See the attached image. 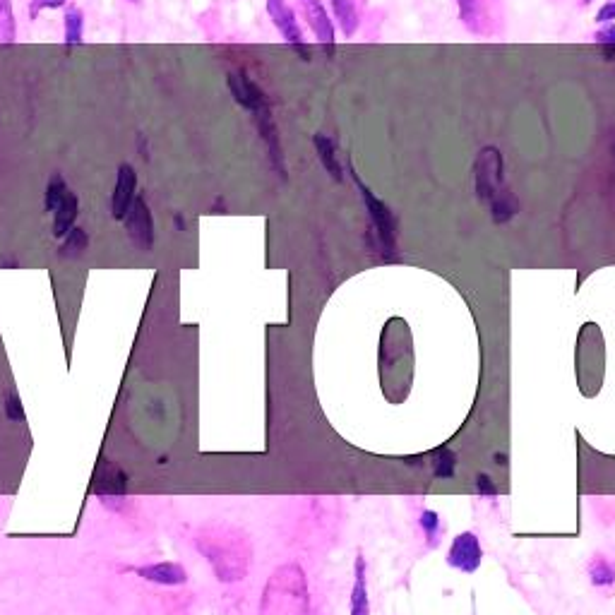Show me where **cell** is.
I'll list each match as a JSON object with an SVG mask.
<instances>
[{"label":"cell","mask_w":615,"mask_h":615,"mask_svg":"<svg viewBox=\"0 0 615 615\" xmlns=\"http://www.w3.org/2000/svg\"><path fill=\"white\" fill-rule=\"evenodd\" d=\"M267 15H270L272 25L279 29L286 44H291L294 49L301 53V58H308V44L303 39V29L298 25V17L294 13V8L289 5V0H265Z\"/></svg>","instance_id":"cell-7"},{"label":"cell","mask_w":615,"mask_h":615,"mask_svg":"<svg viewBox=\"0 0 615 615\" xmlns=\"http://www.w3.org/2000/svg\"><path fill=\"white\" fill-rule=\"evenodd\" d=\"M483 563V548L479 536L474 531H462L452 539L450 551H447V565L455 567V570L474 575Z\"/></svg>","instance_id":"cell-9"},{"label":"cell","mask_w":615,"mask_h":615,"mask_svg":"<svg viewBox=\"0 0 615 615\" xmlns=\"http://www.w3.org/2000/svg\"><path fill=\"white\" fill-rule=\"evenodd\" d=\"M3 411H5V419H8L10 423H25V419H27L25 404H22V399L17 397L15 390L5 392Z\"/></svg>","instance_id":"cell-25"},{"label":"cell","mask_w":615,"mask_h":615,"mask_svg":"<svg viewBox=\"0 0 615 615\" xmlns=\"http://www.w3.org/2000/svg\"><path fill=\"white\" fill-rule=\"evenodd\" d=\"M17 22L10 0H0V44H15Z\"/></svg>","instance_id":"cell-23"},{"label":"cell","mask_w":615,"mask_h":615,"mask_svg":"<svg viewBox=\"0 0 615 615\" xmlns=\"http://www.w3.org/2000/svg\"><path fill=\"white\" fill-rule=\"evenodd\" d=\"M613 157H615V142H613Z\"/></svg>","instance_id":"cell-33"},{"label":"cell","mask_w":615,"mask_h":615,"mask_svg":"<svg viewBox=\"0 0 615 615\" xmlns=\"http://www.w3.org/2000/svg\"><path fill=\"white\" fill-rule=\"evenodd\" d=\"M94 493L97 498H125L128 493V474L113 462H101V467L97 469V476H94Z\"/></svg>","instance_id":"cell-11"},{"label":"cell","mask_w":615,"mask_h":615,"mask_svg":"<svg viewBox=\"0 0 615 615\" xmlns=\"http://www.w3.org/2000/svg\"><path fill=\"white\" fill-rule=\"evenodd\" d=\"M591 3H594V0H582V5H591Z\"/></svg>","instance_id":"cell-32"},{"label":"cell","mask_w":615,"mask_h":615,"mask_svg":"<svg viewBox=\"0 0 615 615\" xmlns=\"http://www.w3.org/2000/svg\"><path fill=\"white\" fill-rule=\"evenodd\" d=\"M474 188L483 207H488L495 224H507L519 214V202L505 178V157L498 147L488 145L476 154Z\"/></svg>","instance_id":"cell-2"},{"label":"cell","mask_w":615,"mask_h":615,"mask_svg":"<svg viewBox=\"0 0 615 615\" xmlns=\"http://www.w3.org/2000/svg\"><path fill=\"white\" fill-rule=\"evenodd\" d=\"M298 10H301L303 20H306L310 32L315 34L318 44L332 56L334 46H337V29H334V22L330 13H327L325 3L322 0H298Z\"/></svg>","instance_id":"cell-8"},{"label":"cell","mask_w":615,"mask_h":615,"mask_svg":"<svg viewBox=\"0 0 615 615\" xmlns=\"http://www.w3.org/2000/svg\"><path fill=\"white\" fill-rule=\"evenodd\" d=\"M476 493H479L481 498L495 500L498 498V486H495V481L488 474H479L476 476Z\"/></svg>","instance_id":"cell-28"},{"label":"cell","mask_w":615,"mask_h":615,"mask_svg":"<svg viewBox=\"0 0 615 615\" xmlns=\"http://www.w3.org/2000/svg\"><path fill=\"white\" fill-rule=\"evenodd\" d=\"M351 178H354L358 193L363 197V205H366L368 219H370V234H373V246L378 250V255L385 262H392L399 258L397 253V217H394V212L390 207L385 205V202L380 200L378 195L373 193V190L368 188L366 183L361 181V176H358L354 166H349Z\"/></svg>","instance_id":"cell-5"},{"label":"cell","mask_w":615,"mask_h":615,"mask_svg":"<svg viewBox=\"0 0 615 615\" xmlns=\"http://www.w3.org/2000/svg\"><path fill=\"white\" fill-rule=\"evenodd\" d=\"M589 579L594 587L608 589L615 584V565L603 555H596L594 560L589 563Z\"/></svg>","instance_id":"cell-21"},{"label":"cell","mask_w":615,"mask_h":615,"mask_svg":"<svg viewBox=\"0 0 615 615\" xmlns=\"http://www.w3.org/2000/svg\"><path fill=\"white\" fill-rule=\"evenodd\" d=\"M133 3H135V0H133Z\"/></svg>","instance_id":"cell-34"},{"label":"cell","mask_w":615,"mask_h":615,"mask_svg":"<svg viewBox=\"0 0 615 615\" xmlns=\"http://www.w3.org/2000/svg\"><path fill=\"white\" fill-rule=\"evenodd\" d=\"M195 548L205 555L219 582L234 584L246 579L253 558V543L246 531L229 524L205 527L195 534Z\"/></svg>","instance_id":"cell-1"},{"label":"cell","mask_w":615,"mask_h":615,"mask_svg":"<svg viewBox=\"0 0 615 615\" xmlns=\"http://www.w3.org/2000/svg\"><path fill=\"white\" fill-rule=\"evenodd\" d=\"M229 89L234 94L236 104L243 106L250 116H253L255 128L262 137V142L267 145V152H270V161L274 166V171L279 176L286 178V159H284V149H282V137H279V128L274 123L272 116V106L270 99H267L265 89H262L258 82H253L248 77V73L243 70H234L229 73Z\"/></svg>","instance_id":"cell-3"},{"label":"cell","mask_w":615,"mask_h":615,"mask_svg":"<svg viewBox=\"0 0 615 615\" xmlns=\"http://www.w3.org/2000/svg\"><path fill=\"white\" fill-rule=\"evenodd\" d=\"M77 217H80V200H77V193L68 190L63 197V202L58 205V210L53 212V236L61 241L75 229Z\"/></svg>","instance_id":"cell-16"},{"label":"cell","mask_w":615,"mask_h":615,"mask_svg":"<svg viewBox=\"0 0 615 615\" xmlns=\"http://www.w3.org/2000/svg\"><path fill=\"white\" fill-rule=\"evenodd\" d=\"M368 0H330L334 20H337V27L342 29V34L346 39H351L358 32L363 20V10H366Z\"/></svg>","instance_id":"cell-13"},{"label":"cell","mask_w":615,"mask_h":615,"mask_svg":"<svg viewBox=\"0 0 615 615\" xmlns=\"http://www.w3.org/2000/svg\"><path fill=\"white\" fill-rule=\"evenodd\" d=\"M65 5H68V0H29V17L37 20L41 10H58Z\"/></svg>","instance_id":"cell-27"},{"label":"cell","mask_w":615,"mask_h":615,"mask_svg":"<svg viewBox=\"0 0 615 615\" xmlns=\"http://www.w3.org/2000/svg\"><path fill=\"white\" fill-rule=\"evenodd\" d=\"M419 527L423 531V536H426L428 546H435V543H438V539H440V534L445 531L443 519H440V515L435 510H423L421 512Z\"/></svg>","instance_id":"cell-24"},{"label":"cell","mask_w":615,"mask_h":615,"mask_svg":"<svg viewBox=\"0 0 615 615\" xmlns=\"http://www.w3.org/2000/svg\"><path fill=\"white\" fill-rule=\"evenodd\" d=\"M123 229L137 250L149 253V250L154 248V238H157V234H154V217L145 197H137L133 202V207H130V212L125 214L123 219Z\"/></svg>","instance_id":"cell-6"},{"label":"cell","mask_w":615,"mask_h":615,"mask_svg":"<svg viewBox=\"0 0 615 615\" xmlns=\"http://www.w3.org/2000/svg\"><path fill=\"white\" fill-rule=\"evenodd\" d=\"M457 455L450 447H438L431 455V469L438 481H452L457 476Z\"/></svg>","instance_id":"cell-19"},{"label":"cell","mask_w":615,"mask_h":615,"mask_svg":"<svg viewBox=\"0 0 615 615\" xmlns=\"http://www.w3.org/2000/svg\"><path fill=\"white\" fill-rule=\"evenodd\" d=\"M493 462L498 464V467H507V455H505V452H503V455H500V452H498V455L493 457Z\"/></svg>","instance_id":"cell-30"},{"label":"cell","mask_w":615,"mask_h":615,"mask_svg":"<svg viewBox=\"0 0 615 615\" xmlns=\"http://www.w3.org/2000/svg\"><path fill=\"white\" fill-rule=\"evenodd\" d=\"M308 606V582L303 567H277L262 594L260 615H308Z\"/></svg>","instance_id":"cell-4"},{"label":"cell","mask_w":615,"mask_h":615,"mask_svg":"<svg viewBox=\"0 0 615 615\" xmlns=\"http://www.w3.org/2000/svg\"><path fill=\"white\" fill-rule=\"evenodd\" d=\"M349 615H370V596H368V577H366V558L356 555L354 563V587H351Z\"/></svg>","instance_id":"cell-15"},{"label":"cell","mask_w":615,"mask_h":615,"mask_svg":"<svg viewBox=\"0 0 615 615\" xmlns=\"http://www.w3.org/2000/svg\"><path fill=\"white\" fill-rule=\"evenodd\" d=\"M135 575L147 579V582L152 584H159V587H181V584L188 582V572H185V567L171 563V560L135 567Z\"/></svg>","instance_id":"cell-12"},{"label":"cell","mask_w":615,"mask_h":615,"mask_svg":"<svg viewBox=\"0 0 615 615\" xmlns=\"http://www.w3.org/2000/svg\"><path fill=\"white\" fill-rule=\"evenodd\" d=\"M313 147H315V154H318V161L322 164V169L330 173L332 181L342 183L344 181V166H342V161H339L337 142H334L330 135L315 133L313 135Z\"/></svg>","instance_id":"cell-14"},{"label":"cell","mask_w":615,"mask_h":615,"mask_svg":"<svg viewBox=\"0 0 615 615\" xmlns=\"http://www.w3.org/2000/svg\"><path fill=\"white\" fill-rule=\"evenodd\" d=\"M68 183L63 181L61 173H53L51 181L46 183V190H44V210L46 212H56L58 205L63 202L65 193H68Z\"/></svg>","instance_id":"cell-22"},{"label":"cell","mask_w":615,"mask_h":615,"mask_svg":"<svg viewBox=\"0 0 615 615\" xmlns=\"http://www.w3.org/2000/svg\"><path fill=\"white\" fill-rule=\"evenodd\" d=\"M89 250V234L82 226H75L68 236L61 238V246H58V258L63 260H80Z\"/></svg>","instance_id":"cell-18"},{"label":"cell","mask_w":615,"mask_h":615,"mask_svg":"<svg viewBox=\"0 0 615 615\" xmlns=\"http://www.w3.org/2000/svg\"><path fill=\"white\" fill-rule=\"evenodd\" d=\"M457 3V17L471 34H481V0H455Z\"/></svg>","instance_id":"cell-20"},{"label":"cell","mask_w":615,"mask_h":615,"mask_svg":"<svg viewBox=\"0 0 615 615\" xmlns=\"http://www.w3.org/2000/svg\"><path fill=\"white\" fill-rule=\"evenodd\" d=\"M173 219H176V226H178V231H185V219L181 217V214H176V217H173Z\"/></svg>","instance_id":"cell-31"},{"label":"cell","mask_w":615,"mask_h":615,"mask_svg":"<svg viewBox=\"0 0 615 615\" xmlns=\"http://www.w3.org/2000/svg\"><path fill=\"white\" fill-rule=\"evenodd\" d=\"M594 41L601 46L606 61H615V25H603L594 34Z\"/></svg>","instance_id":"cell-26"},{"label":"cell","mask_w":615,"mask_h":615,"mask_svg":"<svg viewBox=\"0 0 615 615\" xmlns=\"http://www.w3.org/2000/svg\"><path fill=\"white\" fill-rule=\"evenodd\" d=\"M85 39V13L80 8H68L63 17V44L65 49L80 46Z\"/></svg>","instance_id":"cell-17"},{"label":"cell","mask_w":615,"mask_h":615,"mask_svg":"<svg viewBox=\"0 0 615 615\" xmlns=\"http://www.w3.org/2000/svg\"><path fill=\"white\" fill-rule=\"evenodd\" d=\"M137 200V171L133 164L118 166L116 173V185H113V195H111V214L113 219L123 222L125 214L130 212L133 202Z\"/></svg>","instance_id":"cell-10"},{"label":"cell","mask_w":615,"mask_h":615,"mask_svg":"<svg viewBox=\"0 0 615 615\" xmlns=\"http://www.w3.org/2000/svg\"><path fill=\"white\" fill-rule=\"evenodd\" d=\"M596 22L599 25H615V0H606L596 13Z\"/></svg>","instance_id":"cell-29"}]
</instances>
